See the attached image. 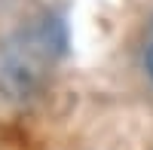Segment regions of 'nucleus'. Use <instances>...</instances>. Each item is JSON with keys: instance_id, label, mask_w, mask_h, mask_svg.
<instances>
[{"instance_id": "obj_1", "label": "nucleus", "mask_w": 153, "mask_h": 150, "mask_svg": "<svg viewBox=\"0 0 153 150\" xmlns=\"http://www.w3.org/2000/svg\"><path fill=\"white\" fill-rule=\"evenodd\" d=\"M147 74H150V77H153V28H150V40H147Z\"/></svg>"}]
</instances>
